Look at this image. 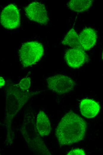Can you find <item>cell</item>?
<instances>
[{
  "instance_id": "cell-1",
  "label": "cell",
  "mask_w": 103,
  "mask_h": 155,
  "mask_svg": "<svg viewBox=\"0 0 103 155\" xmlns=\"http://www.w3.org/2000/svg\"><path fill=\"white\" fill-rule=\"evenodd\" d=\"M86 124L78 114L70 112L62 118L56 131L58 141L62 145H69L78 142L84 137Z\"/></svg>"
},
{
  "instance_id": "cell-4",
  "label": "cell",
  "mask_w": 103,
  "mask_h": 155,
  "mask_svg": "<svg viewBox=\"0 0 103 155\" xmlns=\"http://www.w3.org/2000/svg\"><path fill=\"white\" fill-rule=\"evenodd\" d=\"M0 22L7 29L17 28L20 22V12L17 8L13 4H9L4 7L1 14Z\"/></svg>"
},
{
  "instance_id": "cell-6",
  "label": "cell",
  "mask_w": 103,
  "mask_h": 155,
  "mask_svg": "<svg viewBox=\"0 0 103 155\" xmlns=\"http://www.w3.org/2000/svg\"><path fill=\"white\" fill-rule=\"evenodd\" d=\"M25 91L22 90L17 84L11 86L7 97L8 108L16 110L23 106L30 95L29 94L25 92Z\"/></svg>"
},
{
  "instance_id": "cell-3",
  "label": "cell",
  "mask_w": 103,
  "mask_h": 155,
  "mask_svg": "<svg viewBox=\"0 0 103 155\" xmlns=\"http://www.w3.org/2000/svg\"><path fill=\"white\" fill-rule=\"evenodd\" d=\"M48 87L58 94H62L72 90L75 86V82L70 77L57 74L49 77L46 80Z\"/></svg>"
},
{
  "instance_id": "cell-11",
  "label": "cell",
  "mask_w": 103,
  "mask_h": 155,
  "mask_svg": "<svg viewBox=\"0 0 103 155\" xmlns=\"http://www.w3.org/2000/svg\"><path fill=\"white\" fill-rule=\"evenodd\" d=\"M62 43L72 48L82 49L79 35L73 28L71 29L67 33L62 41Z\"/></svg>"
},
{
  "instance_id": "cell-16",
  "label": "cell",
  "mask_w": 103,
  "mask_h": 155,
  "mask_svg": "<svg viewBox=\"0 0 103 155\" xmlns=\"http://www.w3.org/2000/svg\"><path fill=\"white\" fill-rule=\"evenodd\" d=\"M102 58L103 60V51L102 53Z\"/></svg>"
},
{
  "instance_id": "cell-8",
  "label": "cell",
  "mask_w": 103,
  "mask_h": 155,
  "mask_svg": "<svg viewBox=\"0 0 103 155\" xmlns=\"http://www.w3.org/2000/svg\"><path fill=\"white\" fill-rule=\"evenodd\" d=\"M79 35L80 45L82 50H89L95 45L97 38L95 31L91 28L83 30Z\"/></svg>"
},
{
  "instance_id": "cell-14",
  "label": "cell",
  "mask_w": 103,
  "mask_h": 155,
  "mask_svg": "<svg viewBox=\"0 0 103 155\" xmlns=\"http://www.w3.org/2000/svg\"><path fill=\"white\" fill-rule=\"evenodd\" d=\"M67 155H85L84 151L82 149L76 148L69 151Z\"/></svg>"
},
{
  "instance_id": "cell-10",
  "label": "cell",
  "mask_w": 103,
  "mask_h": 155,
  "mask_svg": "<svg viewBox=\"0 0 103 155\" xmlns=\"http://www.w3.org/2000/svg\"><path fill=\"white\" fill-rule=\"evenodd\" d=\"M36 128L41 136H48L51 132V127L47 115L42 111L38 113L36 119Z\"/></svg>"
},
{
  "instance_id": "cell-2",
  "label": "cell",
  "mask_w": 103,
  "mask_h": 155,
  "mask_svg": "<svg viewBox=\"0 0 103 155\" xmlns=\"http://www.w3.org/2000/svg\"><path fill=\"white\" fill-rule=\"evenodd\" d=\"M44 53L43 45L36 41L23 44L19 51L20 61L24 68L36 63L42 57Z\"/></svg>"
},
{
  "instance_id": "cell-15",
  "label": "cell",
  "mask_w": 103,
  "mask_h": 155,
  "mask_svg": "<svg viewBox=\"0 0 103 155\" xmlns=\"http://www.w3.org/2000/svg\"><path fill=\"white\" fill-rule=\"evenodd\" d=\"M5 81L4 78L0 77V88L3 86L5 84Z\"/></svg>"
},
{
  "instance_id": "cell-9",
  "label": "cell",
  "mask_w": 103,
  "mask_h": 155,
  "mask_svg": "<svg viewBox=\"0 0 103 155\" xmlns=\"http://www.w3.org/2000/svg\"><path fill=\"white\" fill-rule=\"evenodd\" d=\"M100 107L95 101L88 99L82 100L80 105L81 114L85 117L93 118L96 116L99 111Z\"/></svg>"
},
{
  "instance_id": "cell-12",
  "label": "cell",
  "mask_w": 103,
  "mask_h": 155,
  "mask_svg": "<svg viewBox=\"0 0 103 155\" xmlns=\"http://www.w3.org/2000/svg\"><path fill=\"white\" fill-rule=\"evenodd\" d=\"M93 2L92 0H72L69 1L68 6L72 11L81 12L88 10Z\"/></svg>"
},
{
  "instance_id": "cell-13",
  "label": "cell",
  "mask_w": 103,
  "mask_h": 155,
  "mask_svg": "<svg viewBox=\"0 0 103 155\" xmlns=\"http://www.w3.org/2000/svg\"><path fill=\"white\" fill-rule=\"evenodd\" d=\"M17 85L22 90L24 91H26L31 86L30 78L29 77H26L22 79L20 81Z\"/></svg>"
},
{
  "instance_id": "cell-5",
  "label": "cell",
  "mask_w": 103,
  "mask_h": 155,
  "mask_svg": "<svg viewBox=\"0 0 103 155\" xmlns=\"http://www.w3.org/2000/svg\"><path fill=\"white\" fill-rule=\"evenodd\" d=\"M27 17L30 20L42 25L46 24L49 20L46 9L43 4L32 2L25 8Z\"/></svg>"
},
{
  "instance_id": "cell-7",
  "label": "cell",
  "mask_w": 103,
  "mask_h": 155,
  "mask_svg": "<svg viewBox=\"0 0 103 155\" xmlns=\"http://www.w3.org/2000/svg\"><path fill=\"white\" fill-rule=\"evenodd\" d=\"M64 58L69 66L73 68H77L80 67L84 64L86 56L84 51L72 48L66 51Z\"/></svg>"
}]
</instances>
